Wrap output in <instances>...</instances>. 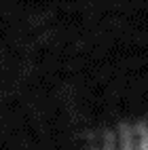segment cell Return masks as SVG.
<instances>
[{"label":"cell","instance_id":"1","mask_svg":"<svg viewBox=\"0 0 148 150\" xmlns=\"http://www.w3.org/2000/svg\"><path fill=\"white\" fill-rule=\"evenodd\" d=\"M95 150H148V123L114 129L104 135Z\"/></svg>","mask_w":148,"mask_h":150}]
</instances>
